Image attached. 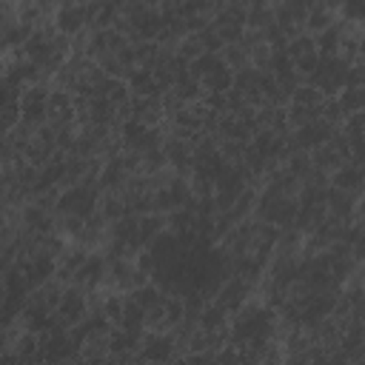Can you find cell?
<instances>
[{"instance_id": "6da1fadb", "label": "cell", "mask_w": 365, "mask_h": 365, "mask_svg": "<svg viewBox=\"0 0 365 365\" xmlns=\"http://www.w3.org/2000/svg\"><path fill=\"white\" fill-rule=\"evenodd\" d=\"M297 211H299V197H285V194H279L274 188H259L254 220L268 222V225L282 231V228H294Z\"/></svg>"}, {"instance_id": "7a4b0ae2", "label": "cell", "mask_w": 365, "mask_h": 365, "mask_svg": "<svg viewBox=\"0 0 365 365\" xmlns=\"http://www.w3.org/2000/svg\"><path fill=\"white\" fill-rule=\"evenodd\" d=\"M100 197H103V191L97 185H71V188H63L54 214H71V217L88 220L91 214L100 211Z\"/></svg>"}, {"instance_id": "3957f363", "label": "cell", "mask_w": 365, "mask_h": 365, "mask_svg": "<svg viewBox=\"0 0 365 365\" xmlns=\"http://www.w3.org/2000/svg\"><path fill=\"white\" fill-rule=\"evenodd\" d=\"M140 356L148 365H174L180 359V348H177L174 334L171 331H163V334L145 331L143 345H140Z\"/></svg>"}, {"instance_id": "277c9868", "label": "cell", "mask_w": 365, "mask_h": 365, "mask_svg": "<svg viewBox=\"0 0 365 365\" xmlns=\"http://www.w3.org/2000/svg\"><path fill=\"white\" fill-rule=\"evenodd\" d=\"M339 128H334L331 123H325V120H314V123H308V125H302V128H294L291 134H288V151L294 154V151H317L319 145H325L334 134H336ZM288 154V157H291Z\"/></svg>"}, {"instance_id": "5b68a950", "label": "cell", "mask_w": 365, "mask_h": 365, "mask_svg": "<svg viewBox=\"0 0 365 365\" xmlns=\"http://www.w3.org/2000/svg\"><path fill=\"white\" fill-rule=\"evenodd\" d=\"M254 297H257V285H254V282H248V279H242V277H228L225 285L220 288V294H217L211 302L222 305V308L234 317V314H237L242 305H248Z\"/></svg>"}, {"instance_id": "8992f818", "label": "cell", "mask_w": 365, "mask_h": 365, "mask_svg": "<svg viewBox=\"0 0 365 365\" xmlns=\"http://www.w3.org/2000/svg\"><path fill=\"white\" fill-rule=\"evenodd\" d=\"M54 314H57L60 325H63L66 331H71L74 325H80V322L88 317V294H86L83 288H77V285H68Z\"/></svg>"}, {"instance_id": "52a82bcc", "label": "cell", "mask_w": 365, "mask_h": 365, "mask_svg": "<svg viewBox=\"0 0 365 365\" xmlns=\"http://www.w3.org/2000/svg\"><path fill=\"white\" fill-rule=\"evenodd\" d=\"M54 26L60 34L66 37H77L88 29V17H86V3H60L54 11Z\"/></svg>"}, {"instance_id": "ba28073f", "label": "cell", "mask_w": 365, "mask_h": 365, "mask_svg": "<svg viewBox=\"0 0 365 365\" xmlns=\"http://www.w3.org/2000/svg\"><path fill=\"white\" fill-rule=\"evenodd\" d=\"M106 271H108L106 257H103L100 251H91V254H88V259L77 268V274H74V282H71V285L83 288L86 294L100 291V288H103V279H106Z\"/></svg>"}, {"instance_id": "9c48e42d", "label": "cell", "mask_w": 365, "mask_h": 365, "mask_svg": "<svg viewBox=\"0 0 365 365\" xmlns=\"http://www.w3.org/2000/svg\"><path fill=\"white\" fill-rule=\"evenodd\" d=\"M331 185L336 191H345V194L362 200L365 197V171L359 165H354V163H345L339 171L331 174Z\"/></svg>"}, {"instance_id": "30bf717a", "label": "cell", "mask_w": 365, "mask_h": 365, "mask_svg": "<svg viewBox=\"0 0 365 365\" xmlns=\"http://www.w3.org/2000/svg\"><path fill=\"white\" fill-rule=\"evenodd\" d=\"M339 20V6L334 3H308V20H305V31L308 34H319L328 26H334Z\"/></svg>"}, {"instance_id": "8fae6325", "label": "cell", "mask_w": 365, "mask_h": 365, "mask_svg": "<svg viewBox=\"0 0 365 365\" xmlns=\"http://www.w3.org/2000/svg\"><path fill=\"white\" fill-rule=\"evenodd\" d=\"M131 97H163V88L157 86V77L151 68H134L125 80Z\"/></svg>"}, {"instance_id": "7c38bea8", "label": "cell", "mask_w": 365, "mask_h": 365, "mask_svg": "<svg viewBox=\"0 0 365 365\" xmlns=\"http://www.w3.org/2000/svg\"><path fill=\"white\" fill-rule=\"evenodd\" d=\"M274 26V3H248V17L245 29L251 31H265Z\"/></svg>"}, {"instance_id": "4fadbf2b", "label": "cell", "mask_w": 365, "mask_h": 365, "mask_svg": "<svg viewBox=\"0 0 365 365\" xmlns=\"http://www.w3.org/2000/svg\"><path fill=\"white\" fill-rule=\"evenodd\" d=\"M314 40H317L319 57H339V46H342V26H339V20L334 26H328L325 31H319Z\"/></svg>"}, {"instance_id": "5bb4252c", "label": "cell", "mask_w": 365, "mask_h": 365, "mask_svg": "<svg viewBox=\"0 0 365 365\" xmlns=\"http://www.w3.org/2000/svg\"><path fill=\"white\" fill-rule=\"evenodd\" d=\"M123 331H131V334H145V311L131 299V294L125 297V308H123V319L120 325Z\"/></svg>"}, {"instance_id": "9a60e30c", "label": "cell", "mask_w": 365, "mask_h": 365, "mask_svg": "<svg viewBox=\"0 0 365 365\" xmlns=\"http://www.w3.org/2000/svg\"><path fill=\"white\" fill-rule=\"evenodd\" d=\"M165 297L168 294H163L154 282H148V285H143V288H137V291H131V299L148 314V311H154V308H160L163 302H165Z\"/></svg>"}, {"instance_id": "2e32d148", "label": "cell", "mask_w": 365, "mask_h": 365, "mask_svg": "<svg viewBox=\"0 0 365 365\" xmlns=\"http://www.w3.org/2000/svg\"><path fill=\"white\" fill-rule=\"evenodd\" d=\"M282 168H285L288 174H294L299 182H305V180L314 174V163H311V154H308V151H294V154L282 163Z\"/></svg>"}, {"instance_id": "e0dca14e", "label": "cell", "mask_w": 365, "mask_h": 365, "mask_svg": "<svg viewBox=\"0 0 365 365\" xmlns=\"http://www.w3.org/2000/svg\"><path fill=\"white\" fill-rule=\"evenodd\" d=\"M220 57H222V63H225L234 74L251 66V60H248V48H245L242 43H231V46H225V48L220 51Z\"/></svg>"}, {"instance_id": "ac0fdd59", "label": "cell", "mask_w": 365, "mask_h": 365, "mask_svg": "<svg viewBox=\"0 0 365 365\" xmlns=\"http://www.w3.org/2000/svg\"><path fill=\"white\" fill-rule=\"evenodd\" d=\"M339 106L345 114H356V111H365V86H348L339 91Z\"/></svg>"}, {"instance_id": "d6986e66", "label": "cell", "mask_w": 365, "mask_h": 365, "mask_svg": "<svg viewBox=\"0 0 365 365\" xmlns=\"http://www.w3.org/2000/svg\"><path fill=\"white\" fill-rule=\"evenodd\" d=\"M288 57L297 63V60H302V57H308V54H319L317 51V40H314V34H308V31H302V34H297L294 40H288Z\"/></svg>"}, {"instance_id": "ffe728a7", "label": "cell", "mask_w": 365, "mask_h": 365, "mask_svg": "<svg viewBox=\"0 0 365 365\" xmlns=\"http://www.w3.org/2000/svg\"><path fill=\"white\" fill-rule=\"evenodd\" d=\"M194 225H197L194 208H177L168 214V231L171 234H188V231H194Z\"/></svg>"}, {"instance_id": "44dd1931", "label": "cell", "mask_w": 365, "mask_h": 365, "mask_svg": "<svg viewBox=\"0 0 365 365\" xmlns=\"http://www.w3.org/2000/svg\"><path fill=\"white\" fill-rule=\"evenodd\" d=\"M291 103H297V106H305V108H319V106H325V97H322V91H319V88H314V86L302 83V86L294 91Z\"/></svg>"}, {"instance_id": "7402d4cb", "label": "cell", "mask_w": 365, "mask_h": 365, "mask_svg": "<svg viewBox=\"0 0 365 365\" xmlns=\"http://www.w3.org/2000/svg\"><path fill=\"white\" fill-rule=\"evenodd\" d=\"M177 54H180L185 63H194L197 57H202V54H205V46H202L200 34H185V37L180 40V46H177Z\"/></svg>"}, {"instance_id": "603a6c76", "label": "cell", "mask_w": 365, "mask_h": 365, "mask_svg": "<svg viewBox=\"0 0 365 365\" xmlns=\"http://www.w3.org/2000/svg\"><path fill=\"white\" fill-rule=\"evenodd\" d=\"M348 140H359V137H365V111H356V114H348V120L342 123V128H339Z\"/></svg>"}, {"instance_id": "cb8c5ba5", "label": "cell", "mask_w": 365, "mask_h": 365, "mask_svg": "<svg viewBox=\"0 0 365 365\" xmlns=\"http://www.w3.org/2000/svg\"><path fill=\"white\" fill-rule=\"evenodd\" d=\"M322 120L331 123L334 128H342V123L348 120V114L342 111V106H339L336 97H334V100H325V106H322Z\"/></svg>"}, {"instance_id": "d4e9b609", "label": "cell", "mask_w": 365, "mask_h": 365, "mask_svg": "<svg viewBox=\"0 0 365 365\" xmlns=\"http://www.w3.org/2000/svg\"><path fill=\"white\" fill-rule=\"evenodd\" d=\"M174 365H214V354H182Z\"/></svg>"}]
</instances>
